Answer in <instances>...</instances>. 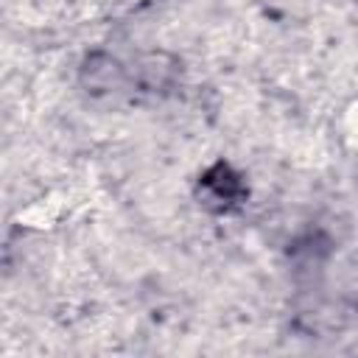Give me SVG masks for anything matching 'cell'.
<instances>
[{
  "instance_id": "obj_1",
  "label": "cell",
  "mask_w": 358,
  "mask_h": 358,
  "mask_svg": "<svg viewBox=\"0 0 358 358\" xmlns=\"http://www.w3.org/2000/svg\"><path fill=\"white\" fill-rule=\"evenodd\" d=\"M84 81H87V87L95 90V92L112 90V87L120 84V67H117L115 59L95 53V56H90L87 64H84Z\"/></svg>"
}]
</instances>
